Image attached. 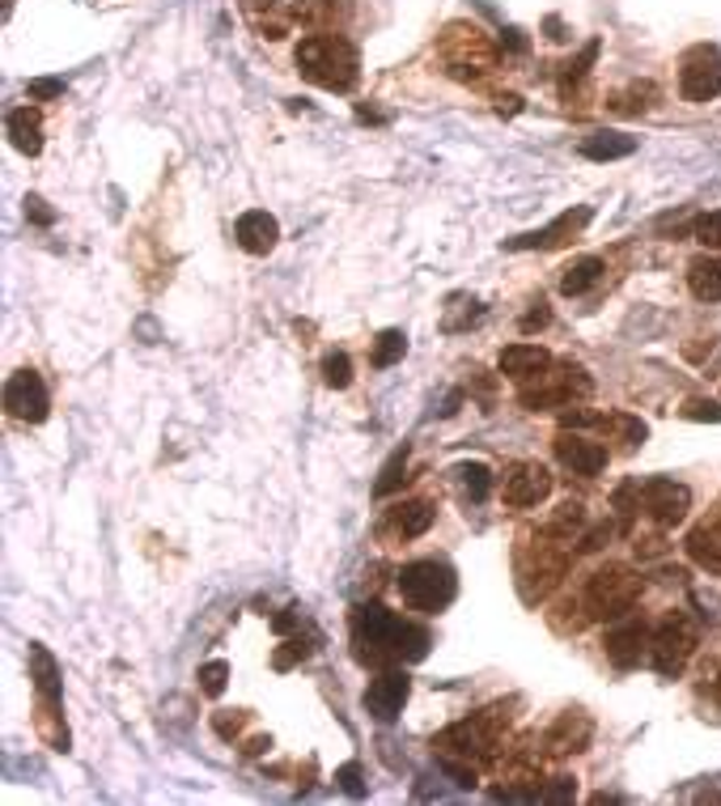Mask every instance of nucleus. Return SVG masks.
I'll use <instances>...</instances> for the list:
<instances>
[{
  "label": "nucleus",
  "mask_w": 721,
  "mask_h": 806,
  "mask_svg": "<svg viewBox=\"0 0 721 806\" xmlns=\"http://www.w3.org/2000/svg\"><path fill=\"white\" fill-rule=\"evenodd\" d=\"M353 645L360 662H421L428 654V628L399 620L382 603H360L353 612Z\"/></svg>",
  "instance_id": "f257e3e1"
},
{
  "label": "nucleus",
  "mask_w": 721,
  "mask_h": 806,
  "mask_svg": "<svg viewBox=\"0 0 721 806\" xmlns=\"http://www.w3.org/2000/svg\"><path fill=\"white\" fill-rule=\"evenodd\" d=\"M297 68H301V77H306V81H314V86H323V90L344 94V90H353V86H357L360 56L344 34L314 31L297 43Z\"/></svg>",
  "instance_id": "f03ea898"
},
{
  "label": "nucleus",
  "mask_w": 721,
  "mask_h": 806,
  "mask_svg": "<svg viewBox=\"0 0 721 806\" xmlns=\"http://www.w3.org/2000/svg\"><path fill=\"white\" fill-rule=\"evenodd\" d=\"M641 590H645V581H641V574H632L628 565H603L582 586V608L594 620H623L637 608Z\"/></svg>",
  "instance_id": "7ed1b4c3"
},
{
  "label": "nucleus",
  "mask_w": 721,
  "mask_h": 806,
  "mask_svg": "<svg viewBox=\"0 0 721 806\" xmlns=\"http://www.w3.org/2000/svg\"><path fill=\"white\" fill-rule=\"evenodd\" d=\"M399 594L412 612H442L455 603L459 581L446 560H412L399 569Z\"/></svg>",
  "instance_id": "20e7f679"
},
{
  "label": "nucleus",
  "mask_w": 721,
  "mask_h": 806,
  "mask_svg": "<svg viewBox=\"0 0 721 806\" xmlns=\"http://www.w3.org/2000/svg\"><path fill=\"white\" fill-rule=\"evenodd\" d=\"M696 649V624L684 612H671L666 620L654 624V637H650V662H654L662 676H679L684 662Z\"/></svg>",
  "instance_id": "39448f33"
},
{
  "label": "nucleus",
  "mask_w": 721,
  "mask_h": 806,
  "mask_svg": "<svg viewBox=\"0 0 721 806\" xmlns=\"http://www.w3.org/2000/svg\"><path fill=\"white\" fill-rule=\"evenodd\" d=\"M442 52H446V60L450 68L467 77V68H471V77H480V72H489L496 65V47H492V38L480 26H467V22H455V26H446L442 34Z\"/></svg>",
  "instance_id": "423d86ee"
},
{
  "label": "nucleus",
  "mask_w": 721,
  "mask_h": 806,
  "mask_svg": "<svg viewBox=\"0 0 721 806\" xmlns=\"http://www.w3.org/2000/svg\"><path fill=\"white\" fill-rule=\"evenodd\" d=\"M679 94L688 102H709L721 94V52L709 43H696L684 52L679 65Z\"/></svg>",
  "instance_id": "0eeeda50"
},
{
  "label": "nucleus",
  "mask_w": 721,
  "mask_h": 806,
  "mask_svg": "<svg viewBox=\"0 0 721 806\" xmlns=\"http://www.w3.org/2000/svg\"><path fill=\"white\" fill-rule=\"evenodd\" d=\"M543 383H548V387L523 390V404L530 412H539V408H573V395L586 399L594 390V383L586 378L582 365H560L557 374H543Z\"/></svg>",
  "instance_id": "6e6552de"
},
{
  "label": "nucleus",
  "mask_w": 721,
  "mask_h": 806,
  "mask_svg": "<svg viewBox=\"0 0 721 806\" xmlns=\"http://www.w3.org/2000/svg\"><path fill=\"white\" fill-rule=\"evenodd\" d=\"M496 735H501V709H484L476 717H467L459 726H450L433 747H446V751H459V756H489L496 747Z\"/></svg>",
  "instance_id": "1a4fd4ad"
},
{
  "label": "nucleus",
  "mask_w": 721,
  "mask_h": 806,
  "mask_svg": "<svg viewBox=\"0 0 721 806\" xmlns=\"http://www.w3.org/2000/svg\"><path fill=\"white\" fill-rule=\"evenodd\" d=\"M641 506H645V514L654 518L657 526H679L691 510V492L688 484H675V480H645L641 484Z\"/></svg>",
  "instance_id": "9d476101"
},
{
  "label": "nucleus",
  "mask_w": 721,
  "mask_h": 806,
  "mask_svg": "<svg viewBox=\"0 0 721 806\" xmlns=\"http://www.w3.org/2000/svg\"><path fill=\"white\" fill-rule=\"evenodd\" d=\"M4 408H9V417L13 420H26V424H38V420H47V408H52V399H47V387H43V378L34 374V370H18L9 383H4Z\"/></svg>",
  "instance_id": "9b49d317"
},
{
  "label": "nucleus",
  "mask_w": 721,
  "mask_h": 806,
  "mask_svg": "<svg viewBox=\"0 0 721 806\" xmlns=\"http://www.w3.org/2000/svg\"><path fill=\"white\" fill-rule=\"evenodd\" d=\"M552 492V472L543 463H514L505 472V506L530 510Z\"/></svg>",
  "instance_id": "f8f14e48"
},
{
  "label": "nucleus",
  "mask_w": 721,
  "mask_h": 806,
  "mask_svg": "<svg viewBox=\"0 0 721 806\" xmlns=\"http://www.w3.org/2000/svg\"><path fill=\"white\" fill-rule=\"evenodd\" d=\"M591 208H569V213H560L552 226H543V229H535V234H523V238H510L505 247L510 251H557V247H564L577 229H586L591 226Z\"/></svg>",
  "instance_id": "ddd939ff"
},
{
  "label": "nucleus",
  "mask_w": 721,
  "mask_h": 806,
  "mask_svg": "<svg viewBox=\"0 0 721 806\" xmlns=\"http://www.w3.org/2000/svg\"><path fill=\"white\" fill-rule=\"evenodd\" d=\"M408 696H412V679L403 671H382L365 688V713L378 717V722H394L408 705Z\"/></svg>",
  "instance_id": "4468645a"
},
{
  "label": "nucleus",
  "mask_w": 721,
  "mask_h": 806,
  "mask_svg": "<svg viewBox=\"0 0 721 806\" xmlns=\"http://www.w3.org/2000/svg\"><path fill=\"white\" fill-rule=\"evenodd\" d=\"M650 637H654V628L645 624V620H623L616 624L607 637H603V649H607V658L616 662V667H637L641 662V654H650Z\"/></svg>",
  "instance_id": "2eb2a0df"
},
{
  "label": "nucleus",
  "mask_w": 721,
  "mask_h": 806,
  "mask_svg": "<svg viewBox=\"0 0 721 806\" xmlns=\"http://www.w3.org/2000/svg\"><path fill=\"white\" fill-rule=\"evenodd\" d=\"M557 458L573 472V476H598L607 467V446H598L582 433H560L557 438Z\"/></svg>",
  "instance_id": "dca6fc26"
},
{
  "label": "nucleus",
  "mask_w": 721,
  "mask_h": 806,
  "mask_svg": "<svg viewBox=\"0 0 721 806\" xmlns=\"http://www.w3.org/2000/svg\"><path fill=\"white\" fill-rule=\"evenodd\" d=\"M233 238H238V247H242L247 256H267V251L276 247V238H281V226H276V217H272V213L251 208V213H242V217H238Z\"/></svg>",
  "instance_id": "f3484780"
},
{
  "label": "nucleus",
  "mask_w": 721,
  "mask_h": 806,
  "mask_svg": "<svg viewBox=\"0 0 721 806\" xmlns=\"http://www.w3.org/2000/svg\"><path fill=\"white\" fill-rule=\"evenodd\" d=\"M496 365H501V374H505V378H514V383H530V378H543V374L552 370V356L543 353L539 344H510V349H501Z\"/></svg>",
  "instance_id": "a211bd4d"
},
{
  "label": "nucleus",
  "mask_w": 721,
  "mask_h": 806,
  "mask_svg": "<svg viewBox=\"0 0 721 806\" xmlns=\"http://www.w3.org/2000/svg\"><path fill=\"white\" fill-rule=\"evenodd\" d=\"M684 548H688V556L705 569V574L721 578V506L713 518H705L700 526H691Z\"/></svg>",
  "instance_id": "6ab92c4d"
},
{
  "label": "nucleus",
  "mask_w": 721,
  "mask_h": 806,
  "mask_svg": "<svg viewBox=\"0 0 721 806\" xmlns=\"http://www.w3.org/2000/svg\"><path fill=\"white\" fill-rule=\"evenodd\" d=\"M591 717H582V713H564L557 726L548 730V751L552 756H573V751H586V742H591Z\"/></svg>",
  "instance_id": "aec40b11"
},
{
  "label": "nucleus",
  "mask_w": 721,
  "mask_h": 806,
  "mask_svg": "<svg viewBox=\"0 0 721 806\" xmlns=\"http://www.w3.org/2000/svg\"><path fill=\"white\" fill-rule=\"evenodd\" d=\"M31 679L34 688H38V696H43V705H47V713L60 709V667H56V658L43 645H31Z\"/></svg>",
  "instance_id": "412c9836"
},
{
  "label": "nucleus",
  "mask_w": 721,
  "mask_h": 806,
  "mask_svg": "<svg viewBox=\"0 0 721 806\" xmlns=\"http://www.w3.org/2000/svg\"><path fill=\"white\" fill-rule=\"evenodd\" d=\"M433 526V506L428 501H403L387 514V531L399 535V540H416Z\"/></svg>",
  "instance_id": "4be33fe9"
},
{
  "label": "nucleus",
  "mask_w": 721,
  "mask_h": 806,
  "mask_svg": "<svg viewBox=\"0 0 721 806\" xmlns=\"http://www.w3.org/2000/svg\"><path fill=\"white\" fill-rule=\"evenodd\" d=\"M637 154V136H623V132H594L582 140V158L591 161H620Z\"/></svg>",
  "instance_id": "5701e85b"
},
{
  "label": "nucleus",
  "mask_w": 721,
  "mask_h": 806,
  "mask_svg": "<svg viewBox=\"0 0 721 806\" xmlns=\"http://www.w3.org/2000/svg\"><path fill=\"white\" fill-rule=\"evenodd\" d=\"M688 290L700 302H721V256H696L688 263Z\"/></svg>",
  "instance_id": "b1692460"
},
{
  "label": "nucleus",
  "mask_w": 721,
  "mask_h": 806,
  "mask_svg": "<svg viewBox=\"0 0 721 806\" xmlns=\"http://www.w3.org/2000/svg\"><path fill=\"white\" fill-rule=\"evenodd\" d=\"M9 140H13V149H22V154H38L43 149V136H38V111L34 106H18V111H9Z\"/></svg>",
  "instance_id": "393cba45"
},
{
  "label": "nucleus",
  "mask_w": 721,
  "mask_h": 806,
  "mask_svg": "<svg viewBox=\"0 0 721 806\" xmlns=\"http://www.w3.org/2000/svg\"><path fill=\"white\" fill-rule=\"evenodd\" d=\"M598 276H603V259L598 256L573 259V263L564 268V276H560V293H564V297H577V293H586L591 285H598Z\"/></svg>",
  "instance_id": "a878e982"
},
{
  "label": "nucleus",
  "mask_w": 721,
  "mask_h": 806,
  "mask_svg": "<svg viewBox=\"0 0 721 806\" xmlns=\"http://www.w3.org/2000/svg\"><path fill=\"white\" fill-rule=\"evenodd\" d=\"M294 13H297V22H306V26H314V31H335V22H344L348 4H344V0H306V4H297Z\"/></svg>",
  "instance_id": "bb28decb"
},
{
  "label": "nucleus",
  "mask_w": 721,
  "mask_h": 806,
  "mask_svg": "<svg viewBox=\"0 0 721 806\" xmlns=\"http://www.w3.org/2000/svg\"><path fill=\"white\" fill-rule=\"evenodd\" d=\"M403 353H408V336L391 327V331H382V336L374 340V356H369V361H374L378 370H387V365H394Z\"/></svg>",
  "instance_id": "cd10ccee"
},
{
  "label": "nucleus",
  "mask_w": 721,
  "mask_h": 806,
  "mask_svg": "<svg viewBox=\"0 0 721 806\" xmlns=\"http://www.w3.org/2000/svg\"><path fill=\"white\" fill-rule=\"evenodd\" d=\"M462 480V488L471 492V501H489L492 492V472L484 463H459V472H455Z\"/></svg>",
  "instance_id": "c85d7f7f"
},
{
  "label": "nucleus",
  "mask_w": 721,
  "mask_h": 806,
  "mask_svg": "<svg viewBox=\"0 0 721 806\" xmlns=\"http://www.w3.org/2000/svg\"><path fill=\"white\" fill-rule=\"evenodd\" d=\"M403 476H408V442L387 458V467H382V476H378V484H374V492H378V497H391L394 488L403 484Z\"/></svg>",
  "instance_id": "c756f323"
},
{
  "label": "nucleus",
  "mask_w": 721,
  "mask_h": 806,
  "mask_svg": "<svg viewBox=\"0 0 721 806\" xmlns=\"http://www.w3.org/2000/svg\"><path fill=\"white\" fill-rule=\"evenodd\" d=\"M582 522H586V506H582V501H564V506H560V514L548 522V535L569 540V535H573Z\"/></svg>",
  "instance_id": "7c9ffc66"
},
{
  "label": "nucleus",
  "mask_w": 721,
  "mask_h": 806,
  "mask_svg": "<svg viewBox=\"0 0 721 806\" xmlns=\"http://www.w3.org/2000/svg\"><path fill=\"white\" fill-rule=\"evenodd\" d=\"M603 429H611V433H620V442H628V446H637V442H645V420L637 417H623V412H611V417H603Z\"/></svg>",
  "instance_id": "2f4dec72"
},
{
  "label": "nucleus",
  "mask_w": 721,
  "mask_h": 806,
  "mask_svg": "<svg viewBox=\"0 0 721 806\" xmlns=\"http://www.w3.org/2000/svg\"><path fill=\"white\" fill-rule=\"evenodd\" d=\"M323 383H328L331 390H344L353 383V361H348V353H331L328 361H323Z\"/></svg>",
  "instance_id": "473e14b6"
},
{
  "label": "nucleus",
  "mask_w": 721,
  "mask_h": 806,
  "mask_svg": "<svg viewBox=\"0 0 721 806\" xmlns=\"http://www.w3.org/2000/svg\"><path fill=\"white\" fill-rule=\"evenodd\" d=\"M594 60H598V38H591V43L582 47V56L564 65V90H569V86H577V81H586V72H591Z\"/></svg>",
  "instance_id": "72a5a7b5"
},
{
  "label": "nucleus",
  "mask_w": 721,
  "mask_h": 806,
  "mask_svg": "<svg viewBox=\"0 0 721 806\" xmlns=\"http://www.w3.org/2000/svg\"><path fill=\"white\" fill-rule=\"evenodd\" d=\"M226 679H230V667H226V662H204V667H199V692H204V696H221V692H226Z\"/></svg>",
  "instance_id": "f704fd0d"
},
{
  "label": "nucleus",
  "mask_w": 721,
  "mask_h": 806,
  "mask_svg": "<svg viewBox=\"0 0 721 806\" xmlns=\"http://www.w3.org/2000/svg\"><path fill=\"white\" fill-rule=\"evenodd\" d=\"M696 242H700V247H709V251L721 247V208L718 213H705V217L696 222Z\"/></svg>",
  "instance_id": "c9c22d12"
},
{
  "label": "nucleus",
  "mask_w": 721,
  "mask_h": 806,
  "mask_svg": "<svg viewBox=\"0 0 721 806\" xmlns=\"http://www.w3.org/2000/svg\"><path fill=\"white\" fill-rule=\"evenodd\" d=\"M637 98H654V86H632L628 94H611V106L623 115H637V111H645V102H637Z\"/></svg>",
  "instance_id": "e433bc0d"
},
{
  "label": "nucleus",
  "mask_w": 721,
  "mask_h": 806,
  "mask_svg": "<svg viewBox=\"0 0 721 806\" xmlns=\"http://www.w3.org/2000/svg\"><path fill=\"white\" fill-rule=\"evenodd\" d=\"M539 798H543V803H573V798H577V781L557 776L548 790H539Z\"/></svg>",
  "instance_id": "4c0bfd02"
},
{
  "label": "nucleus",
  "mask_w": 721,
  "mask_h": 806,
  "mask_svg": "<svg viewBox=\"0 0 721 806\" xmlns=\"http://www.w3.org/2000/svg\"><path fill=\"white\" fill-rule=\"evenodd\" d=\"M684 417H688V420H721V404H709V399H691L688 408H684Z\"/></svg>",
  "instance_id": "58836bf2"
},
{
  "label": "nucleus",
  "mask_w": 721,
  "mask_h": 806,
  "mask_svg": "<svg viewBox=\"0 0 721 806\" xmlns=\"http://www.w3.org/2000/svg\"><path fill=\"white\" fill-rule=\"evenodd\" d=\"M26 217H34L38 226H52V222H56V213H52V208H47L38 195H26Z\"/></svg>",
  "instance_id": "ea45409f"
},
{
  "label": "nucleus",
  "mask_w": 721,
  "mask_h": 806,
  "mask_svg": "<svg viewBox=\"0 0 721 806\" xmlns=\"http://www.w3.org/2000/svg\"><path fill=\"white\" fill-rule=\"evenodd\" d=\"M65 94V81H56V77H38L31 81V98H56Z\"/></svg>",
  "instance_id": "a19ab883"
},
{
  "label": "nucleus",
  "mask_w": 721,
  "mask_h": 806,
  "mask_svg": "<svg viewBox=\"0 0 721 806\" xmlns=\"http://www.w3.org/2000/svg\"><path fill=\"white\" fill-rule=\"evenodd\" d=\"M335 781H340L348 794H360V790H365V785H360V764H344V769L335 773Z\"/></svg>",
  "instance_id": "79ce46f5"
},
{
  "label": "nucleus",
  "mask_w": 721,
  "mask_h": 806,
  "mask_svg": "<svg viewBox=\"0 0 721 806\" xmlns=\"http://www.w3.org/2000/svg\"><path fill=\"white\" fill-rule=\"evenodd\" d=\"M603 540H611V526H594L591 535L582 540V552H594V548H603Z\"/></svg>",
  "instance_id": "37998d69"
},
{
  "label": "nucleus",
  "mask_w": 721,
  "mask_h": 806,
  "mask_svg": "<svg viewBox=\"0 0 721 806\" xmlns=\"http://www.w3.org/2000/svg\"><path fill=\"white\" fill-rule=\"evenodd\" d=\"M543 322H548V306H543V302H535V310L523 319V331H535V327H543Z\"/></svg>",
  "instance_id": "c03bdc74"
},
{
  "label": "nucleus",
  "mask_w": 721,
  "mask_h": 806,
  "mask_svg": "<svg viewBox=\"0 0 721 806\" xmlns=\"http://www.w3.org/2000/svg\"><path fill=\"white\" fill-rule=\"evenodd\" d=\"M496 111H501V115H518V111H523V98H518V94L496 98Z\"/></svg>",
  "instance_id": "a18cd8bd"
},
{
  "label": "nucleus",
  "mask_w": 721,
  "mask_h": 806,
  "mask_svg": "<svg viewBox=\"0 0 721 806\" xmlns=\"http://www.w3.org/2000/svg\"><path fill=\"white\" fill-rule=\"evenodd\" d=\"M705 679H709V692H713V701L721 705V662H713V671H705Z\"/></svg>",
  "instance_id": "49530a36"
}]
</instances>
